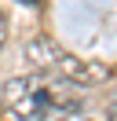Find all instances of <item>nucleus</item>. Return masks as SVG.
<instances>
[{
	"mask_svg": "<svg viewBox=\"0 0 117 121\" xmlns=\"http://www.w3.org/2000/svg\"><path fill=\"white\" fill-rule=\"evenodd\" d=\"M66 84L48 81L40 73L26 77H7L0 88V106H4L7 121H44L51 110H77L66 103Z\"/></svg>",
	"mask_w": 117,
	"mask_h": 121,
	"instance_id": "obj_1",
	"label": "nucleus"
},
{
	"mask_svg": "<svg viewBox=\"0 0 117 121\" xmlns=\"http://www.w3.org/2000/svg\"><path fill=\"white\" fill-rule=\"evenodd\" d=\"M26 59L40 70V77L58 81V84H70V88L73 84H99V81H106V66L84 62V59H77V55H70L51 37H33L26 44Z\"/></svg>",
	"mask_w": 117,
	"mask_h": 121,
	"instance_id": "obj_2",
	"label": "nucleus"
},
{
	"mask_svg": "<svg viewBox=\"0 0 117 121\" xmlns=\"http://www.w3.org/2000/svg\"><path fill=\"white\" fill-rule=\"evenodd\" d=\"M44 121H88V117H84L80 110H51Z\"/></svg>",
	"mask_w": 117,
	"mask_h": 121,
	"instance_id": "obj_3",
	"label": "nucleus"
},
{
	"mask_svg": "<svg viewBox=\"0 0 117 121\" xmlns=\"http://www.w3.org/2000/svg\"><path fill=\"white\" fill-rule=\"evenodd\" d=\"M102 117H106V121H117V88L102 99Z\"/></svg>",
	"mask_w": 117,
	"mask_h": 121,
	"instance_id": "obj_4",
	"label": "nucleus"
},
{
	"mask_svg": "<svg viewBox=\"0 0 117 121\" xmlns=\"http://www.w3.org/2000/svg\"><path fill=\"white\" fill-rule=\"evenodd\" d=\"M4 40H7V15H4V8H0V48H4Z\"/></svg>",
	"mask_w": 117,
	"mask_h": 121,
	"instance_id": "obj_5",
	"label": "nucleus"
},
{
	"mask_svg": "<svg viewBox=\"0 0 117 121\" xmlns=\"http://www.w3.org/2000/svg\"><path fill=\"white\" fill-rule=\"evenodd\" d=\"M18 4H26V8H37V4H40V0H18Z\"/></svg>",
	"mask_w": 117,
	"mask_h": 121,
	"instance_id": "obj_6",
	"label": "nucleus"
}]
</instances>
